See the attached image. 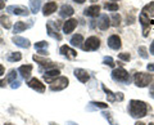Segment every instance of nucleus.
Returning a JSON list of instances; mask_svg holds the SVG:
<instances>
[{"label": "nucleus", "instance_id": "nucleus-35", "mask_svg": "<svg viewBox=\"0 0 154 125\" xmlns=\"http://www.w3.org/2000/svg\"><path fill=\"white\" fill-rule=\"evenodd\" d=\"M103 63L107 65V66H110V67H114V62H113L112 57H105V58L103 59Z\"/></svg>", "mask_w": 154, "mask_h": 125}, {"label": "nucleus", "instance_id": "nucleus-29", "mask_svg": "<svg viewBox=\"0 0 154 125\" xmlns=\"http://www.w3.org/2000/svg\"><path fill=\"white\" fill-rule=\"evenodd\" d=\"M7 81H8V83H11V84H12V83H14V81H17V72H16L14 70H12L11 72L8 74Z\"/></svg>", "mask_w": 154, "mask_h": 125}, {"label": "nucleus", "instance_id": "nucleus-13", "mask_svg": "<svg viewBox=\"0 0 154 125\" xmlns=\"http://www.w3.org/2000/svg\"><path fill=\"white\" fill-rule=\"evenodd\" d=\"M55 11H57V3H54V2H49L42 7V13H44V16H50V14H53Z\"/></svg>", "mask_w": 154, "mask_h": 125}, {"label": "nucleus", "instance_id": "nucleus-46", "mask_svg": "<svg viewBox=\"0 0 154 125\" xmlns=\"http://www.w3.org/2000/svg\"><path fill=\"white\" fill-rule=\"evenodd\" d=\"M4 125H13V124H4Z\"/></svg>", "mask_w": 154, "mask_h": 125}, {"label": "nucleus", "instance_id": "nucleus-41", "mask_svg": "<svg viewBox=\"0 0 154 125\" xmlns=\"http://www.w3.org/2000/svg\"><path fill=\"white\" fill-rule=\"evenodd\" d=\"M148 70H149V71H154V65H153V63H149V65H148Z\"/></svg>", "mask_w": 154, "mask_h": 125}, {"label": "nucleus", "instance_id": "nucleus-15", "mask_svg": "<svg viewBox=\"0 0 154 125\" xmlns=\"http://www.w3.org/2000/svg\"><path fill=\"white\" fill-rule=\"evenodd\" d=\"M76 26H77V20H73V18H71V20H68V21L64 22V25H63V31H64L66 34H71V32L76 28Z\"/></svg>", "mask_w": 154, "mask_h": 125}, {"label": "nucleus", "instance_id": "nucleus-18", "mask_svg": "<svg viewBox=\"0 0 154 125\" xmlns=\"http://www.w3.org/2000/svg\"><path fill=\"white\" fill-rule=\"evenodd\" d=\"M13 43L18 46L21 48H28L30 46V41H28L27 39H25V37H21V36H14L13 37Z\"/></svg>", "mask_w": 154, "mask_h": 125}, {"label": "nucleus", "instance_id": "nucleus-38", "mask_svg": "<svg viewBox=\"0 0 154 125\" xmlns=\"http://www.w3.org/2000/svg\"><path fill=\"white\" fill-rule=\"evenodd\" d=\"M19 85H21V81L17 80V81H14V83H12V88H13V89L19 88Z\"/></svg>", "mask_w": 154, "mask_h": 125}, {"label": "nucleus", "instance_id": "nucleus-23", "mask_svg": "<svg viewBox=\"0 0 154 125\" xmlns=\"http://www.w3.org/2000/svg\"><path fill=\"white\" fill-rule=\"evenodd\" d=\"M69 43L73 46H80L84 43V37H82V35H80V34H76V35L72 36V39H71Z\"/></svg>", "mask_w": 154, "mask_h": 125}, {"label": "nucleus", "instance_id": "nucleus-44", "mask_svg": "<svg viewBox=\"0 0 154 125\" xmlns=\"http://www.w3.org/2000/svg\"><path fill=\"white\" fill-rule=\"evenodd\" d=\"M67 125H77V124L73 123V121H68V123H67Z\"/></svg>", "mask_w": 154, "mask_h": 125}, {"label": "nucleus", "instance_id": "nucleus-49", "mask_svg": "<svg viewBox=\"0 0 154 125\" xmlns=\"http://www.w3.org/2000/svg\"><path fill=\"white\" fill-rule=\"evenodd\" d=\"M149 125H154V124H152V123H150V124H149Z\"/></svg>", "mask_w": 154, "mask_h": 125}, {"label": "nucleus", "instance_id": "nucleus-33", "mask_svg": "<svg viewBox=\"0 0 154 125\" xmlns=\"http://www.w3.org/2000/svg\"><path fill=\"white\" fill-rule=\"evenodd\" d=\"M103 116L105 117V119H107L108 120V121L110 123V125H118L117 123H116L114 121V120H113V117H112V115H110L109 112H103Z\"/></svg>", "mask_w": 154, "mask_h": 125}, {"label": "nucleus", "instance_id": "nucleus-42", "mask_svg": "<svg viewBox=\"0 0 154 125\" xmlns=\"http://www.w3.org/2000/svg\"><path fill=\"white\" fill-rule=\"evenodd\" d=\"M150 53H152V54H154V40H153L152 45H150Z\"/></svg>", "mask_w": 154, "mask_h": 125}, {"label": "nucleus", "instance_id": "nucleus-40", "mask_svg": "<svg viewBox=\"0 0 154 125\" xmlns=\"http://www.w3.org/2000/svg\"><path fill=\"white\" fill-rule=\"evenodd\" d=\"M150 95L154 98V84H152V86H150Z\"/></svg>", "mask_w": 154, "mask_h": 125}, {"label": "nucleus", "instance_id": "nucleus-8", "mask_svg": "<svg viewBox=\"0 0 154 125\" xmlns=\"http://www.w3.org/2000/svg\"><path fill=\"white\" fill-rule=\"evenodd\" d=\"M121 37H119L118 35H112L108 37V46L112 48V49L114 50H118L119 48H121Z\"/></svg>", "mask_w": 154, "mask_h": 125}, {"label": "nucleus", "instance_id": "nucleus-14", "mask_svg": "<svg viewBox=\"0 0 154 125\" xmlns=\"http://www.w3.org/2000/svg\"><path fill=\"white\" fill-rule=\"evenodd\" d=\"M60 53H62L63 56H66L67 58H71V59L76 58V56H77L76 50H73V49H72V48H69L68 45H63V46H60Z\"/></svg>", "mask_w": 154, "mask_h": 125}, {"label": "nucleus", "instance_id": "nucleus-26", "mask_svg": "<svg viewBox=\"0 0 154 125\" xmlns=\"http://www.w3.org/2000/svg\"><path fill=\"white\" fill-rule=\"evenodd\" d=\"M0 25L5 28H11L12 27V22H11V18L8 16H0Z\"/></svg>", "mask_w": 154, "mask_h": 125}, {"label": "nucleus", "instance_id": "nucleus-22", "mask_svg": "<svg viewBox=\"0 0 154 125\" xmlns=\"http://www.w3.org/2000/svg\"><path fill=\"white\" fill-rule=\"evenodd\" d=\"M33 61L38 62L41 66H46V67H53L54 66V63H53L51 61L46 59V58H41V57H38V56H33Z\"/></svg>", "mask_w": 154, "mask_h": 125}, {"label": "nucleus", "instance_id": "nucleus-34", "mask_svg": "<svg viewBox=\"0 0 154 125\" xmlns=\"http://www.w3.org/2000/svg\"><path fill=\"white\" fill-rule=\"evenodd\" d=\"M91 106H94L95 108H107L108 104L107 103H103V102H91Z\"/></svg>", "mask_w": 154, "mask_h": 125}, {"label": "nucleus", "instance_id": "nucleus-12", "mask_svg": "<svg viewBox=\"0 0 154 125\" xmlns=\"http://www.w3.org/2000/svg\"><path fill=\"white\" fill-rule=\"evenodd\" d=\"M98 26H99L100 30H108V27L110 26V18L107 16V14L100 16L99 21H98Z\"/></svg>", "mask_w": 154, "mask_h": 125}, {"label": "nucleus", "instance_id": "nucleus-43", "mask_svg": "<svg viewBox=\"0 0 154 125\" xmlns=\"http://www.w3.org/2000/svg\"><path fill=\"white\" fill-rule=\"evenodd\" d=\"M73 2L79 3V4H82V3H85V0H73Z\"/></svg>", "mask_w": 154, "mask_h": 125}, {"label": "nucleus", "instance_id": "nucleus-28", "mask_svg": "<svg viewBox=\"0 0 154 125\" xmlns=\"http://www.w3.org/2000/svg\"><path fill=\"white\" fill-rule=\"evenodd\" d=\"M110 22H112L113 26H119V23H121V16L118 13H113L110 16Z\"/></svg>", "mask_w": 154, "mask_h": 125}, {"label": "nucleus", "instance_id": "nucleus-25", "mask_svg": "<svg viewBox=\"0 0 154 125\" xmlns=\"http://www.w3.org/2000/svg\"><path fill=\"white\" fill-rule=\"evenodd\" d=\"M26 28H27V25H26L25 22L18 21V22H16V25H14V27H13V31H14V34H18V32L25 31Z\"/></svg>", "mask_w": 154, "mask_h": 125}, {"label": "nucleus", "instance_id": "nucleus-50", "mask_svg": "<svg viewBox=\"0 0 154 125\" xmlns=\"http://www.w3.org/2000/svg\"><path fill=\"white\" fill-rule=\"evenodd\" d=\"M113 2H116V0H113Z\"/></svg>", "mask_w": 154, "mask_h": 125}, {"label": "nucleus", "instance_id": "nucleus-16", "mask_svg": "<svg viewBox=\"0 0 154 125\" xmlns=\"http://www.w3.org/2000/svg\"><path fill=\"white\" fill-rule=\"evenodd\" d=\"M100 12V7L99 5H90L89 8L85 9V16H89V17H96Z\"/></svg>", "mask_w": 154, "mask_h": 125}, {"label": "nucleus", "instance_id": "nucleus-32", "mask_svg": "<svg viewBox=\"0 0 154 125\" xmlns=\"http://www.w3.org/2000/svg\"><path fill=\"white\" fill-rule=\"evenodd\" d=\"M137 52H139V54H140L144 59L148 58V52H146V48H145V46H139Z\"/></svg>", "mask_w": 154, "mask_h": 125}, {"label": "nucleus", "instance_id": "nucleus-37", "mask_svg": "<svg viewBox=\"0 0 154 125\" xmlns=\"http://www.w3.org/2000/svg\"><path fill=\"white\" fill-rule=\"evenodd\" d=\"M45 46H48L46 41H38V43H36V44H35V48H36V49H38V50H40L41 48H45Z\"/></svg>", "mask_w": 154, "mask_h": 125}, {"label": "nucleus", "instance_id": "nucleus-9", "mask_svg": "<svg viewBox=\"0 0 154 125\" xmlns=\"http://www.w3.org/2000/svg\"><path fill=\"white\" fill-rule=\"evenodd\" d=\"M28 86L32 88V89H35V90H37V92H40V93L45 92V85L36 78H33V79H31L30 81H28Z\"/></svg>", "mask_w": 154, "mask_h": 125}, {"label": "nucleus", "instance_id": "nucleus-17", "mask_svg": "<svg viewBox=\"0 0 154 125\" xmlns=\"http://www.w3.org/2000/svg\"><path fill=\"white\" fill-rule=\"evenodd\" d=\"M18 71H19V74L22 75L23 79H28V78H30V75H31V71H32V66H31V65L21 66V67L18 69Z\"/></svg>", "mask_w": 154, "mask_h": 125}, {"label": "nucleus", "instance_id": "nucleus-6", "mask_svg": "<svg viewBox=\"0 0 154 125\" xmlns=\"http://www.w3.org/2000/svg\"><path fill=\"white\" fill-rule=\"evenodd\" d=\"M7 11L13 14H17V16H27L28 14V9L23 5H11L7 8Z\"/></svg>", "mask_w": 154, "mask_h": 125}, {"label": "nucleus", "instance_id": "nucleus-39", "mask_svg": "<svg viewBox=\"0 0 154 125\" xmlns=\"http://www.w3.org/2000/svg\"><path fill=\"white\" fill-rule=\"evenodd\" d=\"M5 2L7 0H0V9H3L4 7H5Z\"/></svg>", "mask_w": 154, "mask_h": 125}, {"label": "nucleus", "instance_id": "nucleus-7", "mask_svg": "<svg viewBox=\"0 0 154 125\" xmlns=\"http://www.w3.org/2000/svg\"><path fill=\"white\" fill-rule=\"evenodd\" d=\"M103 90L105 92V94H107V98H108L109 102H114V101H123V98H125L122 93H113V92H110V90L105 85H103Z\"/></svg>", "mask_w": 154, "mask_h": 125}, {"label": "nucleus", "instance_id": "nucleus-48", "mask_svg": "<svg viewBox=\"0 0 154 125\" xmlns=\"http://www.w3.org/2000/svg\"><path fill=\"white\" fill-rule=\"evenodd\" d=\"M51 125H57V124H54V123H51Z\"/></svg>", "mask_w": 154, "mask_h": 125}, {"label": "nucleus", "instance_id": "nucleus-1", "mask_svg": "<svg viewBox=\"0 0 154 125\" xmlns=\"http://www.w3.org/2000/svg\"><path fill=\"white\" fill-rule=\"evenodd\" d=\"M128 112L132 117H144L148 112V107L146 103L143 101H137V99H131L128 104Z\"/></svg>", "mask_w": 154, "mask_h": 125}, {"label": "nucleus", "instance_id": "nucleus-45", "mask_svg": "<svg viewBox=\"0 0 154 125\" xmlns=\"http://www.w3.org/2000/svg\"><path fill=\"white\" fill-rule=\"evenodd\" d=\"M135 125H145V124H143V123H136Z\"/></svg>", "mask_w": 154, "mask_h": 125}, {"label": "nucleus", "instance_id": "nucleus-11", "mask_svg": "<svg viewBox=\"0 0 154 125\" xmlns=\"http://www.w3.org/2000/svg\"><path fill=\"white\" fill-rule=\"evenodd\" d=\"M75 76L77 79H79L81 83H86V81L89 80V72L86 70H84V69H76L75 70Z\"/></svg>", "mask_w": 154, "mask_h": 125}, {"label": "nucleus", "instance_id": "nucleus-27", "mask_svg": "<svg viewBox=\"0 0 154 125\" xmlns=\"http://www.w3.org/2000/svg\"><path fill=\"white\" fill-rule=\"evenodd\" d=\"M22 59V54L18 52H14V53H11L8 56V61L9 62H17V61H21Z\"/></svg>", "mask_w": 154, "mask_h": 125}, {"label": "nucleus", "instance_id": "nucleus-19", "mask_svg": "<svg viewBox=\"0 0 154 125\" xmlns=\"http://www.w3.org/2000/svg\"><path fill=\"white\" fill-rule=\"evenodd\" d=\"M73 8H72L71 5H67V4H64L63 7L60 8V12H59V14H60V17H71L72 14H73Z\"/></svg>", "mask_w": 154, "mask_h": 125}, {"label": "nucleus", "instance_id": "nucleus-5", "mask_svg": "<svg viewBox=\"0 0 154 125\" xmlns=\"http://www.w3.org/2000/svg\"><path fill=\"white\" fill-rule=\"evenodd\" d=\"M99 46H100V40L96 36H90V37H88V40L84 43L82 49L86 52L88 50H98Z\"/></svg>", "mask_w": 154, "mask_h": 125}, {"label": "nucleus", "instance_id": "nucleus-36", "mask_svg": "<svg viewBox=\"0 0 154 125\" xmlns=\"http://www.w3.org/2000/svg\"><path fill=\"white\" fill-rule=\"evenodd\" d=\"M119 59H123V61H130V59H131V56H130L128 54V53H119Z\"/></svg>", "mask_w": 154, "mask_h": 125}, {"label": "nucleus", "instance_id": "nucleus-21", "mask_svg": "<svg viewBox=\"0 0 154 125\" xmlns=\"http://www.w3.org/2000/svg\"><path fill=\"white\" fill-rule=\"evenodd\" d=\"M46 28H48V34H49L51 37H54V39H57V40H60L62 39V36L58 34V28H53L51 27V23H48Z\"/></svg>", "mask_w": 154, "mask_h": 125}, {"label": "nucleus", "instance_id": "nucleus-31", "mask_svg": "<svg viewBox=\"0 0 154 125\" xmlns=\"http://www.w3.org/2000/svg\"><path fill=\"white\" fill-rule=\"evenodd\" d=\"M105 9H108V11H112V12H116V11H118V4H116V3H107L104 5Z\"/></svg>", "mask_w": 154, "mask_h": 125}, {"label": "nucleus", "instance_id": "nucleus-47", "mask_svg": "<svg viewBox=\"0 0 154 125\" xmlns=\"http://www.w3.org/2000/svg\"><path fill=\"white\" fill-rule=\"evenodd\" d=\"M150 23H153V25H154V21H150Z\"/></svg>", "mask_w": 154, "mask_h": 125}, {"label": "nucleus", "instance_id": "nucleus-2", "mask_svg": "<svg viewBox=\"0 0 154 125\" xmlns=\"http://www.w3.org/2000/svg\"><path fill=\"white\" fill-rule=\"evenodd\" d=\"M134 80H135L136 86H139V88H145V86H148L150 84L152 75L145 74V72H137V74H135Z\"/></svg>", "mask_w": 154, "mask_h": 125}, {"label": "nucleus", "instance_id": "nucleus-30", "mask_svg": "<svg viewBox=\"0 0 154 125\" xmlns=\"http://www.w3.org/2000/svg\"><path fill=\"white\" fill-rule=\"evenodd\" d=\"M40 8V0H31V11L32 13H36Z\"/></svg>", "mask_w": 154, "mask_h": 125}, {"label": "nucleus", "instance_id": "nucleus-10", "mask_svg": "<svg viewBox=\"0 0 154 125\" xmlns=\"http://www.w3.org/2000/svg\"><path fill=\"white\" fill-rule=\"evenodd\" d=\"M139 21L141 22V26L144 28V32H143V35L144 36H148V26L150 25V21H149V17L146 16L145 13H140V16H139Z\"/></svg>", "mask_w": 154, "mask_h": 125}, {"label": "nucleus", "instance_id": "nucleus-24", "mask_svg": "<svg viewBox=\"0 0 154 125\" xmlns=\"http://www.w3.org/2000/svg\"><path fill=\"white\" fill-rule=\"evenodd\" d=\"M143 13H145L148 17H149V16L153 17V16H154V3L150 2L149 4H146V5L143 8Z\"/></svg>", "mask_w": 154, "mask_h": 125}, {"label": "nucleus", "instance_id": "nucleus-4", "mask_svg": "<svg viewBox=\"0 0 154 125\" xmlns=\"http://www.w3.org/2000/svg\"><path fill=\"white\" fill-rule=\"evenodd\" d=\"M112 78L116 81H119V83H128L130 81V75L125 69H114L112 71Z\"/></svg>", "mask_w": 154, "mask_h": 125}, {"label": "nucleus", "instance_id": "nucleus-3", "mask_svg": "<svg viewBox=\"0 0 154 125\" xmlns=\"http://www.w3.org/2000/svg\"><path fill=\"white\" fill-rule=\"evenodd\" d=\"M68 79L64 78V76H58V78H54L50 81V89L51 90H62L68 86Z\"/></svg>", "mask_w": 154, "mask_h": 125}, {"label": "nucleus", "instance_id": "nucleus-20", "mask_svg": "<svg viewBox=\"0 0 154 125\" xmlns=\"http://www.w3.org/2000/svg\"><path fill=\"white\" fill-rule=\"evenodd\" d=\"M59 74H60V71L58 70V69H51V70H48L46 71V74H45V80L49 83V81L51 80V78H58L59 76Z\"/></svg>", "mask_w": 154, "mask_h": 125}]
</instances>
